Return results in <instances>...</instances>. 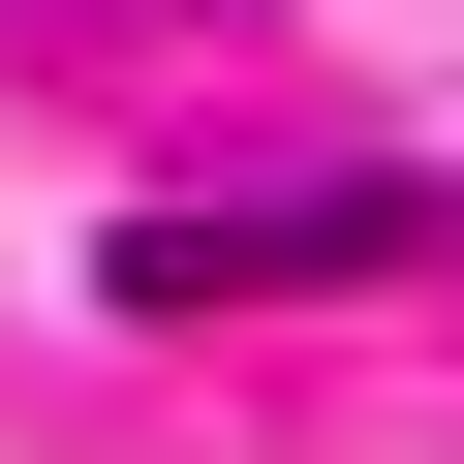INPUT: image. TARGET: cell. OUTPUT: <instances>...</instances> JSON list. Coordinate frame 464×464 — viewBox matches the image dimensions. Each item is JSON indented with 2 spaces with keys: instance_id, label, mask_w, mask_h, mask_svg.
<instances>
[{
  "instance_id": "6da1fadb",
  "label": "cell",
  "mask_w": 464,
  "mask_h": 464,
  "mask_svg": "<svg viewBox=\"0 0 464 464\" xmlns=\"http://www.w3.org/2000/svg\"><path fill=\"white\" fill-rule=\"evenodd\" d=\"M402 248V186H279V217H155L124 248V310H248V279H372Z\"/></svg>"
}]
</instances>
